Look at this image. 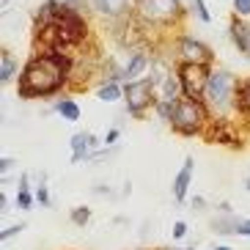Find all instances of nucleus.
<instances>
[{"instance_id": "obj_19", "label": "nucleus", "mask_w": 250, "mask_h": 250, "mask_svg": "<svg viewBox=\"0 0 250 250\" xmlns=\"http://www.w3.org/2000/svg\"><path fill=\"white\" fill-rule=\"evenodd\" d=\"M91 206H72V212H69V220L74 223L77 228H85L91 223Z\"/></svg>"}, {"instance_id": "obj_38", "label": "nucleus", "mask_w": 250, "mask_h": 250, "mask_svg": "<svg viewBox=\"0 0 250 250\" xmlns=\"http://www.w3.org/2000/svg\"><path fill=\"white\" fill-rule=\"evenodd\" d=\"M8 3H11V0H3V6H8Z\"/></svg>"}, {"instance_id": "obj_28", "label": "nucleus", "mask_w": 250, "mask_h": 250, "mask_svg": "<svg viewBox=\"0 0 250 250\" xmlns=\"http://www.w3.org/2000/svg\"><path fill=\"white\" fill-rule=\"evenodd\" d=\"M187 231H190V226H187L184 220L173 223V239H184V236H187Z\"/></svg>"}, {"instance_id": "obj_26", "label": "nucleus", "mask_w": 250, "mask_h": 250, "mask_svg": "<svg viewBox=\"0 0 250 250\" xmlns=\"http://www.w3.org/2000/svg\"><path fill=\"white\" fill-rule=\"evenodd\" d=\"M58 6H66V8H77V11H85V6L91 8V0H52Z\"/></svg>"}, {"instance_id": "obj_5", "label": "nucleus", "mask_w": 250, "mask_h": 250, "mask_svg": "<svg viewBox=\"0 0 250 250\" xmlns=\"http://www.w3.org/2000/svg\"><path fill=\"white\" fill-rule=\"evenodd\" d=\"M124 107L135 121H146L148 110L157 107V85L148 74L124 83Z\"/></svg>"}, {"instance_id": "obj_22", "label": "nucleus", "mask_w": 250, "mask_h": 250, "mask_svg": "<svg viewBox=\"0 0 250 250\" xmlns=\"http://www.w3.org/2000/svg\"><path fill=\"white\" fill-rule=\"evenodd\" d=\"M91 8H94L96 14H104V17H113V14H116V8H113L110 0H91Z\"/></svg>"}, {"instance_id": "obj_27", "label": "nucleus", "mask_w": 250, "mask_h": 250, "mask_svg": "<svg viewBox=\"0 0 250 250\" xmlns=\"http://www.w3.org/2000/svg\"><path fill=\"white\" fill-rule=\"evenodd\" d=\"M236 236H250V217H236Z\"/></svg>"}, {"instance_id": "obj_1", "label": "nucleus", "mask_w": 250, "mask_h": 250, "mask_svg": "<svg viewBox=\"0 0 250 250\" xmlns=\"http://www.w3.org/2000/svg\"><path fill=\"white\" fill-rule=\"evenodd\" d=\"M74 77V58L69 52L42 50L33 52L25 61L20 80H17V96L20 99H50L58 96Z\"/></svg>"}, {"instance_id": "obj_29", "label": "nucleus", "mask_w": 250, "mask_h": 250, "mask_svg": "<svg viewBox=\"0 0 250 250\" xmlns=\"http://www.w3.org/2000/svg\"><path fill=\"white\" fill-rule=\"evenodd\" d=\"M17 190H33V184H30V173H20V179H17Z\"/></svg>"}, {"instance_id": "obj_21", "label": "nucleus", "mask_w": 250, "mask_h": 250, "mask_svg": "<svg viewBox=\"0 0 250 250\" xmlns=\"http://www.w3.org/2000/svg\"><path fill=\"white\" fill-rule=\"evenodd\" d=\"M14 204L20 206V209H33V204H36V192L33 190H17V198H14Z\"/></svg>"}, {"instance_id": "obj_8", "label": "nucleus", "mask_w": 250, "mask_h": 250, "mask_svg": "<svg viewBox=\"0 0 250 250\" xmlns=\"http://www.w3.org/2000/svg\"><path fill=\"white\" fill-rule=\"evenodd\" d=\"M204 138L209 140V143H220V146H228V148H242V140L234 132L231 118H212L209 126H206Z\"/></svg>"}, {"instance_id": "obj_15", "label": "nucleus", "mask_w": 250, "mask_h": 250, "mask_svg": "<svg viewBox=\"0 0 250 250\" xmlns=\"http://www.w3.org/2000/svg\"><path fill=\"white\" fill-rule=\"evenodd\" d=\"M52 113H58L63 121H80V116H83L80 104H77L74 96H58V99L52 102Z\"/></svg>"}, {"instance_id": "obj_16", "label": "nucleus", "mask_w": 250, "mask_h": 250, "mask_svg": "<svg viewBox=\"0 0 250 250\" xmlns=\"http://www.w3.org/2000/svg\"><path fill=\"white\" fill-rule=\"evenodd\" d=\"M96 99H99V102H107V104L124 102V85H121V83L102 80V83H99V88H96Z\"/></svg>"}, {"instance_id": "obj_11", "label": "nucleus", "mask_w": 250, "mask_h": 250, "mask_svg": "<svg viewBox=\"0 0 250 250\" xmlns=\"http://www.w3.org/2000/svg\"><path fill=\"white\" fill-rule=\"evenodd\" d=\"M192 170H195V157L187 154L182 162V168L176 170V176H173V184H170V192H173V201L184 204L187 195H190V187H192Z\"/></svg>"}, {"instance_id": "obj_6", "label": "nucleus", "mask_w": 250, "mask_h": 250, "mask_svg": "<svg viewBox=\"0 0 250 250\" xmlns=\"http://www.w3.org/2000/svg\"><path fill=\"white\" fill-rule=\"evenodd\" d=\"M170 55H173V63H209V66H214V58H217L212 47L192 33H179L170 44Z\"/></svg>"}, {"instance_id": "obj_20", "label": "nucleus", "mask_w": 250, "mask_h": 250, "mask_svg": "<svg viewBox=\"0 0 250 250\" xmlns=\"http://www.w3.org/2000/svg\"><path fill=\"white\" fill-rule=\"evenodd\" d=\"M190 11H192V17H198L204 25L212 22V14H209V8H206V0H190Z\"/></svg>"}, {"instance_id": "obj_37", "label": "nucleus", "mask_w": 250, "mask_h": 250, "mask_svg": "<svg viewBox=\"0 0 250 250\" xmlns=\"http://www.w3.org/2000/svg\"><path fill=\"white\" fill-rule=\"evenodd\" d=\"M245 190H248V192H250V176H248V179H245Z\"/></svg>"}, {"instance_id": "obj_14", "label": "nucleus", "mask_w": 250, "mask_h": 250, "mask_svg": "<svg viewBox=\"0 0 250 250\" xmlns=\"http://www.w3.org/2000/svg\"><path fill=\"white\" fill-rule=\"evenodd\" d=\"M20 72H22V69H20V61L11 55V50L3 47V50H0V83H3V85H11L14 80H20Z\"/></svg>"}, {"instance_id": "obj_10", "label": "nucleus", "mask_w": 250, "mask_h": 250, "mask_svg": "<svg viewBox=\"0 0 250 250\" xmlns=\"http://www.w3.org/2000/svg\"><path fill=\"white\" fill-rule=\"evenodd\" d=\"M228 39H231L234 50L239 52L245 61H250V22L248 20L231 14V20H228Z\"/></svg>"}, {"instance_id": "obj_23", "label": "nucleus", "mask_w": 250, "mask_h": 250, "mask_svg": "<svg viewBox=\"0 0 250 250\" xmlns=\"http://www.w3.org/2000/svg\"><path fill=\"white\" fill-rule=\"evenodd\" d=\"M25 228H28V223H14V226H8V228H3L0 231V242H8L11 236H17V234H22Z\"/></svg>"}, {"instance_id": "obj_9", "label": "nucleus", "mask_w": 250, "mask_h": 250, "mask_svg": "<svg viewBox=\"0 0 250 250\" xmlns=\"http://www.w3.org/2000/svg\"><path fill=\"white\" fill-rule=\"evenodd\" d=\"M69 143H72V165L91 162V160H94V154L102 148V140L96 138L94 132H74Z\"/></svg>"}, {"instance_id": "obj_4", "label": "nucleus", "mask_w": 250, "mask_h": 250, "mask_svg": "<svg viewBox=\"0 0 250 250\" xmlns=\"http://www.w3.org/2000/svg\"><path fill=\"white\" fill-rule=\"evenodd\" d=\"M135 17L146 28H170L184 20L182 0H135Z\"/></svg>"}, {"instance_id": "obj_25", "label": "nucleus", "mask_w": 250, "mask_h": 250, "mask_svg": "<svg viewBox=\"0 0 250 250\" xmlns=\"http://www.w3.org/2000/svg\"><path fill=\"white\" fill-rule=\"evenodd\" d=\"M118 138H121V126H110V129L104 132V138H102V146H107V148L118 146Z\"/></svg>"}, {"instance_id": "obj_3", "label": "nucleus", "mask_w": 250, "mask_h": 250, "mask_svg": "<svg viewBox=\"0 0 250 250\" xmlns=\"http://www.w3.org/2000/svg\"><path fill=\"white\" fill-rule=\"evenodd\" d=\"M212 121V113L204 104V99H187L182 96L173 104V116H170L168 126L182 138H204L206 126Z\"/></svg>"}, {"instance_id": "obj_2", "label": "nucleus", "mask_w": 250, "mask_h": 250, "mask_svg": "<svg viewBox=\"0 0 250 250\" xmlns=\"http://www.w3.org/2000/svg\"><path fill=\"white\" fill-rule=\"evenodd\" d=\"M236 91H239V77L226 66H212L204 91V104L209 107L212 118L236 116Z\"/></svg>"}, {"instance_id": "obj_36", "label": "nucleus", "mask_w": 250, "mask_h": 250, "mask_svg": "<svg viewBox=\"0 0 250 250\" xmlns=\"http://www.w3.org/2000/svg\"><path fill=\"white\" fill-rule=\"evenodd\" d=\"M162 250H195V248H162Z\"/></svg>"}, {"instance_id": "obj_12", "label": "nucleus", "mask_w": 250, "mask_h": 250, "mask_svg": "<svg viewBox=\"0 0 250 250\" xmlns=\"http://www.w3.org/2000/svg\"><path fill=\"white\" fill-rule=\"evenodd\" d=\"M148 66H151V55L146 50H132L129 58L124 63V74H126V83L129 80H138V77H146Z\"/></svg>"}, {"instance_id": "obj_17", "label": "nucleus", "mask_w": 250, "mask_h": 250, "mask_svg": "<svg viewBox=\"0 0 250 250\" xmlns=\"http://www.w3.org/2000/svg\"><path fill=\"white\" fill-rule=\"evenodd\" d=\"M236 116L245 118L250 124V77L239 80V91H236Z\"/></svg>"}, {"instance_id": "obj_18", "label": "nucleus", "mask_w": 250, "mask_h": 250, "mask_svg": "<svg viewBox=\"0 0 250 250\" xmlns=\"http://www.w3.org/2000/svg\"><path fill=\"white\" fill-rule=\"evenodd\" d=\"M36 204H42L44 209H52V198H50V187H47V173L42 170V176H39V184H36Z\"/></svg>"}, {"instance_id": "obj_35", "label": "nucleus", "mask_w": 250, "mask_h": 250, "mask_svg": "<svg viewBox=\"0 0 250 250\" xmlns=\"http://www.w3.org/2000/svg\"><path fill=\"white\" fill-rule=\"evenodd\" d=\"M209 250H234V248H231V245H212Z\"/></svg>"}, {"instance_id": "obj_30", "label": "nucleus", "mask_w": 250, "mask_h": 250, "mask_svg": "<svg viewBox=\"0 0 250 250\" xmlns=\"http://www.w3.org/2000/svg\"><path fill=\"white\" fill-rule=\"evenodd\" d=\"M14 157H3V160H0V173H3V176H6V173H8V170H11V168H14Z\"/></svg>"}, {"instance_id": "obj_7", "label": "nucleus", "mask_w": 250, "mask_h": 250, "mask_svg": "<svg viewBox=\"0 0 250 250\" xmlns=\"http://www.w3.org/2000/svg\"><path fill=\"white\" fill-rule=\"evenodd\" d=\"M176 74L179 83H182V94L187 99H204L206 83L212 74L209 63H176Z\"/></svg>"}, {"instance_id": "obj_32", "label": "nucleus", "mask_w": 250, "mask_h": 250, "mask_svg": "<svg viewBox=\"0 0 250 250\" xmlns=\"http://www.w3.org/2000/svg\"><path fill=\"white\" fill-rule=\"evenodd\" d=\"M8 209H11V206H8V195L3 190H0V214H6Z\"/></svg>"}, {"instance_id": "obj_33", "label": "nucleus", "mask_w": 250, "mask_h": 250, "mask_svg": "<svg viewBox=\"0 0 250 250\" xmlns=\"http://www.w3.org/2000/svg\"><path fill=\"white\" fill-rule=\"evenodd\" d=\"M217 212H220V214H234V209H231L228 201H220V204H217Z\"/></svg>"}, {"instance_id": "obj_13", "label": "nucleus", "mask_w": 250, "mask_h": 250, "mask_svg": "<svg viewBox=\"0 0 250 250\" xmlns=\"http://www.w3.org/2000/svg\"><path fill=\"white\" fill-rule=\"evenodd\" d=\"M182 96H184L182 94V83H179V74H176V69H173V72L157 85V99H160V102H173L176 104Z\"/></svg>"}, {"instance_id": "obj_34", "label": "nucleus", "mask_w": 250, "mask_h": 250, "mask_svg": "<svg viewBox=\"0 0 250 250\" xmlns=\"http://www.w3.org/2000/svg\"><path fill=\"white\" fill-rule=\"evenodd\" d=\"M94 192H96V195H110V187H104V184H96Z\"/></svg>"}, {"instance_id": "obj_39", "label": "nucleus", "mask_w": 250, "mask_h": 250, "mask_svg": "<svg viewBox=\"0 0 250 250\" xmlns=\"http://www.w3.org/2000/svg\"><path fill=\"white\" fill-rule=\"evenodd\" d=\"M140 250H146V248H140Z\"/></svg>"}, {"instance_id": "obj_24", "label": "nucleus", "mask_w": 250, "mask_h": 250, "mask_svg": "<svg viewBox=\"0 0 250 250\" xmlns=\"http://www.w3.org/2000/svg\"><path fill=\"white\" fill-rule=\"evenodd\" d=\"M231 8H234L236 17L250 20V0H231Z\"/></svg>"}, {"instance_id": "obj_31", "label": "nucleus", "mask_w": 250, "mask_h": 250, "mask_svg": "<svg viewBox=\"0 0 250 250\" xmlns=\"http://www.w3.org/2000/svg\"><path fill=\"white\" fill-rule=\"evenodd\" d=\"M190 204H192V209H198V212H206V198H204V195H195V198H192Z\"/></svg>"}]
</instances>
